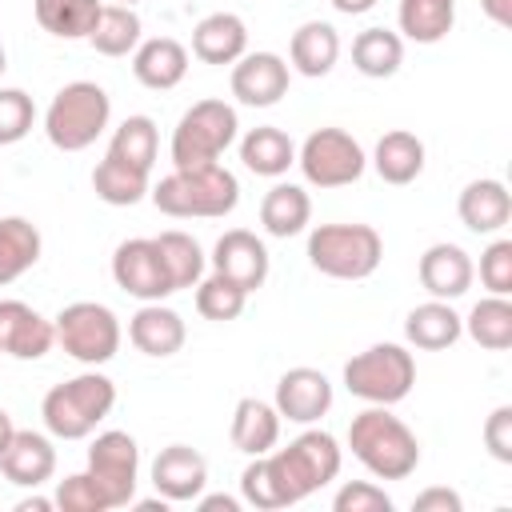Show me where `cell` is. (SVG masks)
Returning a JSON list of instances; mask_svg holds the SVG:
<instances>
[{"label": "cell", "mask_w": 512, "mask_h": 512, "mask_svg": "<svg viewBox=\"0 0 512 512\" xmlns=\"http://www.w3.org/2000/svg\"><path fill=\"white\" fill-rule=\"evenodd\" d=\"M340 460L344 456H340L336 436L308 428L288 448L252 456V464L240 472V496H244V504L260 508V512L300 504L312 492H320L328 480L340 476Z\"/></svg>", "instance_id": "1"}, {"label": "cell", "mask_w": 512, "mask_h": 512, "mask_svg": "<svg viewBox=\"0 0 512 512\" xmlns=\"http://www.w3.org/2000/svg\"><path fill=\"white\" fill-rule=\"evenodd\" d=\"M348 448L352 456L376 476V480H404L420 464V440L416 432L392 416L384 404L364 408L348 424Z\"/></svg>", "instance_id": "2"}, {"label": "cell", "mask_w": 512, "mask_h": 512, "mask_svg": "<svg viewBox=\"0 0 512 512\" xmlns=\"http://www.w3.org/2000/svg\"><path fill=\"white\" fill-rule=\"evenodd\" d=\"M152 204L164 216L176 220H216L228 216L240 204V180L224 168V164H208V168H172L156 188H148Z\"/></svg>", "instance_id": "3"}, {"label": "cell", "mask_w": 512, "mask_h": 512, "mask_svg": "<svg viewBox=\"0 0 512 512\" xmlns=\"http://www.w3.org/2000/svg\"><path fill=\"white\" fill-rule=\"evenodd\" d=\"M116 408V384L104 372H80L44 392L40 416L56 440H84Z\"/></svg>", "instance_id": "4"}, {"label": "cell", "mask_w": 512, "mask_h": 512, "mask_svg": "<svg viewBox=\"0 0 512 512\" xmlns=\"http://www.w3.org/2000/svg\"><path fill=\"white\" fill-rule=\"evenodd\" d=\"M108 120H112L108 92L92 80H72L52 96V104L44 112V136L60 152H84L96 144V136L108 128Z\"/></svg>", "instance_id": "5"}, {"label": "cell", "mask_w": 512, "mask_h": 512, "mask_svg": "<svg viewBox=\"0 0 512 512\" xmlns=\"http://www.w3.org/2000/svg\"><path fill=\"white\" fill-rule=\"evenodd\" d=\"M384 260L372 224H320L308 232V264L332 280H368Z\"/></svg>", "instance_id": "6"}, {"label": "cell", "mask_w": 512, "mask_h": 512, "mask_svg": "<svg viewBox=\"0 0 512 512\" xmlns=\"http://www.w3.org/2000/svg\"><path fill=\"white\" fill-rule=\"evenodd\" d=\"M236 108L224 100H200L192 104L176 128H172V168L188 172V168H208L220 164V156L228 152V144L236 140Z\"/></svg>", "instance_id": "7"}, {"label": "cell", "mask_w": 512, "mask_h": 512, "mask_svg": "<svg viewBox=\"0 0 512 512\" xmlns=\"http://www.w3.org/2000/svg\"><path fill=\"white\" fill-rule=\"evenodd\" d=\"M416 384V360L400 344H372L344 364V388L368 404H400Z\"/></svg>", "instance_id": "8"}, {"label": "cell", "mask_w": 512, "mask_h": 512, "mask_svg": "<svg viewBox=\"0 0 512 512\" xmlns=\"http://www.w3.org/2000/svg\"><path fill=\"white\" fill-rule=\"evenodd\" d=\"M52 328H56V344L88 368L108 364L120 352V320L108 304H96V300L64 304L56 312Z\"/></svg>", "instance_id": "9"}, {"label": "cell", "mask_w": 512, "mask_h": 512, "mask_svg": "<svg viewBox=\"0 0 512 512\" xmlns=\"http://www.w3.org/2000/svg\"><path fill=\"white\" fill-rule=\"evenodd\" d=\"M296 164H300L308 184H316V188H344V184H356L364 176L368 156H364L360 140L348 136L344 128H316L300 144Z\"/></svg>", "instance_id": "10"}, {"label": "cell", "mask_w": 512, "mask_h": 512, "mask_svg": "<svg viewBox=\"0 0 512 512\" xmlns=\"http://www.w3.org/2000/svg\"><path fill=\"white\" fill-rule=\"evenodd\" d=\"M88 476L104 492L108 508H128L136 500V480H140V448L128 432L108 428L92 440L88 448Z\"/></svg>", "instance_id": "11"}, {"label": "cell", "mask_w": 512, "mask_h": 512, "mask_svg": "<svg viewBox=\"0 0 512 512\" xmlns=\"http://www.w3.org/2000/svg\"><path fill=\"white\" fill-rule=\"evenodd\" d=\"M112 280H116V288H124L128 296H136L144 304L172 296V280L164 272V260H160L152 236H132V240L116 244V252H112Z\"/></svg>", "instance_id": "12"}, {"label": "cell", "mask_w": 512, "mask_h": 512, "mask_svg": "<svg viewBox=\"0 0 512 512\" xmlns=\"http://www.w3.org/2000/svg\"><path fill=\"white\" fill-rule=\"evenodd\" d=\"M272 408L280 412V420L292 424H316L320 416H328L332 408V380L320 368H288L276 380V400Z\"/></svg>", "instance_id": "13"}, {"label": "cell", "mask_w": 512, "mask_h": 512, "mask_svg": "<svg viewBox=\"0 0 512 512\" xmlns=\"http://www.w3.org/2000/svg\"><path fill=\"white\" fill-rule=\"evenodd\" d=\"M268 264H272V260H268L264 240H260L256 232H248V228H228V232L216 240V248H212V272L228 276V280L240 284L244 292L264 288Z\"/></svg>", "instance_id": "14"}, {"label": "cell", "mask_w": 512, "mask_h": 512, "mask_svg": "<svg viewBox=\"0 0 512 512\" xmlns=\"http://www.w3.org/2000/svg\"><path fill=\"white\" fill-rule=\"evenodd\" d=\"M56 328L48 316H40L24 300H0V356L12 360H40L52 352Z\"/></svg>", "instance_id": "15"}, {"label": "cell", "mask_w": 512, "mask_h": 512, "mask_svg": "<svg viewBox=\"0 0 512 512\" xmlns=\"http://www.w3.org/2000/svg\"><path fill=\"white\" fill-rule=\"evenodd\" d=\"M232 96L248 108H272L288 92V64L276 52H244L232 64Z\"/></svg>", "instance_id": "16"}, {"label": "cell", "mask_w": 512, "mask_h": 512, "mask_svg": "<svg viewBox=\"0 0 512 512\" xmlns=\"http://www.w3.org/2000/svg\"><path fill=\"white\" fill-rule=\"evenodd\" d=\"M204 484H208V460L188 444H168L152 460V488L172 504L196 500Z\"/></svg>", "instance_id": "17"}, {"label": "cell", "mask_w": 512, "mask_h": 512, "mask_svg": "<svg viewBox=\"0 0 512 512\" xmlns=\"http://www.w3.org/2000/svg\"><path fill=\"white\" fill-rule=\"evenodd\" d=\"M416 272H420V284L432 300H460L472 288V276H476L468 252L460 244H448V240L424 248Z\"/></svg>", "instance_id": "18"}, {"label": "cell", "mask_w": 512, "mask_h": 512, "mask_svg": "<svg viewBox=\"0 0 512 512\" xmlns=\"http://www.w3.org/2000/svg\"><path fill=\"white\" fill-rule=\"evenodd\" d=\"M0 472L16 488H40L56 472V448L44 432H12L8 448L0 452Z\"/></svg>", "instance_id": "19"}, {"label": "cell", "mask_w": 512, "mask_h": 512, "mask_svg": "<svg viewBox=\"0 0 512 512\" xmlns=\"http://www.w3.org/2000/svg\"><path fill=\"white\" fill-rule=\"evenodd\" d=\"M132 76L152 92H168L188 76V48L172 36L140 40L132 52Z\"/></svg>", "instance_id": "20"}, {"label": "cell", "mask_w": 512, "mask_h": 512, "mask_svg": "<svg viewBox=\"0 0 512 512\" xmlns=\"http://www.w3.org/2000/svg\"><path fill=\"white\" fill-rule=\"evenodd\" d=\"M456 212H460V224L476 236H492L500 232L508 220H512V196L500 180L484 176V180H472L464 184L460 200H456Z\"/></svg>", "instance_id": "21"}, {"label": "cell", "mask_w": 512, "mask_h": 512, "mask_svg": "<svg viewBox=\"0 0 512 512\" xmlns=\"http://www.w3.org/2000/svg\"><path fill=\"white\" fill-rule=\"evenodd\" d=\"M184 336H188V328H184L180 312L164 308L160 300H148V304L128 320V340L136 344V352L156 356V360L176 356V352L184 348Z\"/></svg>", "instance_id": "22"}, {"label": "cell", "mask_w": 512, "mask_h": 512, "mask_svg": "<svg viewBox=\"0 0 512 512\" xmlns=\"http://www.w3.org/2000/svg\"><path fill=\"white\" fill-rule=\"evenodd\" d=\"M248 52V28L236 12H212L192 28V56L204 64H236Z\"/></svg>", "instance_id": "23"}, {"label": "cell", "mask_w": 512, "mask_h": 512, "mask_svg": "<svg viewBox=\"0 0 512 512\" xmlns=\"http://www.w3.org/2000/svg\"><path fill=\"white\" fill-rule=\"evenodd\" d=\"M404 336L412 348L444 352L464 336V320L456 316L452 300H424L404 316Z\"/></svg>", "instance_id": "24"}, {"label": "cell", "mask_w": 512, "mask_h": 512, "mask_svg": "<svg viewBox=\"0 0 512 512\" xmlns=\"http://www.w3.org/2000/svg\"><path fill=\"white\" fill-rule=\"evenodd\" d=\"M232 448L244 452V456H264L276 448L280 440V412L268 404V400H256V396H244L236 400L232 408Z\"/></svg>", "instance_id": "25"}, {"label": "cell", "mask_w": 512, "mask_h": 512, "mask_svg": "<svg viewBox=\"0 0 512 512\" xmlns=\"http://www.w3.org/2000/svg\"><path fill=\"white\" fill-rule=\"evenodd\" d=\"M288 60L300 76L316 80V76H328L340 60V36L332 24L324 20H308L292 32V44H288Z\"/></svg>", "instance_id": "26"}, {"label": "cell", "mask_w": 512, "mask_h": 512, "mask_svg": "<svg viewBox=\"0 0 512 512\" xmlns=\"http://www.w3.org/2000/svg\"><path fill=\"white\" fill-rule=\"evenodd\" d=\"M372 168L384 184H412L424 172V140L408 128H392L376 140Z\"/></svg>", "instance_id": "27"}, {"label": "cell", "mask_w": 512, "mask_h": 512, "mask_svg": "<svg viewBox=\"0 0 512 512\" xmlns=\"http://www.w3.org/2000/svg\"><path fill=\"white\" fill-rule=\"evenodd\" d=\"M240 160H244L248 172L276 180V176H284V172L296 164V144L288 140L284 128L260 124V128H252V132L240 140Z\"/></svg>", "instance_id": "28"}, {"label": "cell", "mask_w": 512, "mask_h": 512, "mask_svg": "<svg viewBox=\"0 0 512 512\" xmlns=\"http://www.w3.org/2000/svg\"><path fill=\"white\" fill-rule=\"evenodd\" d=\"M308 220H312V200H308V192L300 184H272L264 192V200H260V224H264L268 236L288 240V236L304 232Z\"/></svg>", "instance_id": "29"}, {"label": "cell", "mask_w": 512, "mask_h": 512, "mask_svg": "<svg viewBox=\"0 0 512 512\" xmlns=\"http://www.w3.org/2000/svg\"><path fill=\"white\" fill-rule=\"evenodd\" d=\"M40 228L24 216H0V288L20 280L40 260Z\"/></svg>", "instance_id": "30"}, {"label": "cell", "mask_w": 512, "mask_h": 512, "mask_svg": "<svg viewBox=\"0 0 512 512\" xmlns=\"http://www.w3.org/2000/svg\"><path fill=\"white\" fill-rule=\"evenodd\" d=\"M100 8V0H32L36 24L56 40H88Z\"/></svg>", "instance_id": "31"}, {"label": "cell", "mask_w": 512, "mask_h": 512, "mask_svg": "<svg viewBox=\"0 0 512 512\" xmlns=\"http://www.w3.org/2000/svg\"><path fill=\"white\" fill-rule=\"evenodd\" d=\"M352 64L368 80H388L404 64V36L392 28H364L352 40Z\"/></svg>", "instance_id": "32"}, {"label": "cell", "mask_w": 512, "mask_h": 512, "mask_svg": "<svg viewBox=\"0 0 512 512\" xmlns=\"http://www.w3.org/2000/svg\"><path fill=\"white\" fill-rule=\"evenodd\" d=\"M396 24L416 44H440L456 24V0H400Z\"/></svg>", "instance_id": "33"}, {"label": "cell", "mask_w": 512, "mask_h": 512, "mask_svg": "<svg viewBox=\"0 0 512 512\" xmlns=\"http://www.w3.org/2000/svg\"><path fill=\"white\" fill-rule=\"evenodd\" d=\"M92 188L104 204L112 208H132L148 196V172L144 168H132L116 156H104L96 168H92Z\"/></svg>", "instance_id": "34"}, {"label": "cell", "mask_w": 512, "mask_h": 512, "mask_svg": "<svg viewBox=\"0 0 512 512\" xmlns=\"http://www.w3.org/2000/svg\"><path fill=\"white\" fill-rule=\"evenodd\" d=\"M140 32H144V24H140L136 8H128V4H104L100 16H96V28L88 36V44L100 56H128V52H136Z\"/></svg>", "instance_id": "35"}, {"label": "cell", "mask_w": 512, "mask_h": 512, "mask_svg": "<svg viewBox=\"0 0 512 512\" xmlns=\"http://www.w3.org/2000/svg\"><path fill=\"white\" fill-rule=\"evenodd\" d=\"M156 240V252H160V260H164V272H168V280H172V292H180V288H196L200 284V276H204V248L188 236V232H160V236H152Z\"/></svg>", "instance_id": "36"}, {"label": "cell", "mask_w": 512, "mask_h": 512, "mask_svg": "<svg viewBox=\"0 0 512 512\" xmlns=\"http://www.w3.org/2000/svg\"><path fill=\"white\" fill-rule=\"evenodd\" d=\"M464 332H468L480 348H488V352L512 348V304H508V296H484V300L468 312Z\"/></svg>", "instance_id": "37"}, {"label": "cell", "mask_w": 512, "mask_h": 512, "mask_svg": "<svg viewBox=\"0 0 512 512\" xmlns=\"http://www.w3.org/2000/svg\"><path fill=\"white\" fill-rule=\"evenodd\" d=\"M156 148H160L156 120H152V116H128V120L112 132L108 156H116V160H124V164H132V168L152 172V164H156Z\"/></svg>", "instance_id": "38"}, {"label": "cell", "mask_w": 512, "mask_h": 512, "mask_svg": "<svg viewBox=\"0 0 512 512\" xmlns=\"http://www.w3.org/2000/svg\"><path fill=\"white\" fill-rule=\"evenodd\" d=\"M244 304H248V292L240 284H232L228 276H220V272H212L208 280L200 276V284H196V312L204 320H220V324L236 320L244 312Z\"/></svg>", "instance_id": "39"}, {"label": "cell", "mask_w": 512, "mask_h": 512, "mask_svg": "<svg viewBox=\"0 0 512 512\" xmlns=\"http://www.w3.org/2000/svg\"><path fill=\"white\" fill-rule=\"evenodd\" d=\"M36 104L24 88H0V144H16L32 132Z\"/></svg>", "instance_id": "40"}, {"label": "cell", "mask_w": 512, "mask_h": 512, "mask_svg": "<svg viewBox=\"0 0 512 512\" xmlns=\"http://www.w3.org/2000/svg\"><path fill=\"white\" fill-rule=\"evenodd\" d=\"M56 508H64V512H108V500H104V492L96 488V480L88 476V472H76V476H64L60 484H56Z\"/></svg>", "instance_id": "41"}, {"label": "cell", "mask_w": 512, "mask_h": 512, "mask_svg": "<svg viewBox=\"0 0 512 512\" xmlns=\"http://www.w3.org/2000/svg\"><path fill=\"white\" fill-rule=\"evenodd\" d=\"M480 280L492 296H508L512 292V240H492L480 252Z\"/></svg>", "instance_id": "42"}, {"label": "cell", "mask_w": 512, "mask_h": 512, "mask_svg": "<svg viewBox=\"0 0 512 512\" xmlns=\"http://www.w3.org/2000/svg\"><path fill=\"white\" fill-rule=\"evenodd\" d=\"M336 512H392V496L368 480H348L336 500H332Z\"/></svg>", "instance_id": "43"}, {"label": "cell", "mask_w": 512, "mask_h": 512, "mask_svg": "<svg viewBox=\"0 0 512 512\" xmlns=\"http://www.w3.org/2000/svg\"><path fill=\"white\" fill-rule=\"evenodd\" d=\"M484 448L492 452V460L512 464V404L492 408V416L484 420Z\"/></svg>", "instance_id": "44"}, {"label": "cell", "mask_w": 512, "mask_h": 512, "mask_svg": "<svg viewBox=\"0 0 512 512\" xmlns=\"http://www.w3.org/2000/svg\"><path fill=\"white\" fill-rule=\"evenodd\" d=\"M460 508H464V500L452 488H424L412 500V512H460Z\"/></svg>", "instance_id": "45"}, {"label": "cell", "mask_w": 512, "mask_h": 512, "mask_svg": "<svg viewBox=\"0 0 512 512\" xmlns=\"http://www.w3.org/2000/svg\"><path fill=\"white\" fill-rule=\"evenodd\" d=\"M480 8H484V16H488L492 24L512 28V0H480Z\"/></svg>", "instance_id": "46"}, {"label": "cell", "mask_w": 512, "mask_h": 512, "mask_svg": "<svg viewBox=\"0 0 512 512\" xmlns=\"http://www.w3.org/2000/svg\"><path fill=\"white\" fill-rule=\"evenodd\" d=\"M196 504H200L204 512H220V508H224V512H240V500H236V496H204V492H200Z\"/></svg>", "instance_id": "47"}, {"label": "cell", "mask_w": 512, "mask_h": 512, "mask_svg": "<svg viewBox=\"0 0 512 512\" xmlns=\"http://www.w3.org/2000/svg\"><path fill=\"white\" fill-rule=\"evenodd\" d=\"M332 8L344 16H364L368 8H376V0H332Z\"/></svg>", "instance_id": "48"}, {"label": "cell", "mask_w": 512, "mask_h": 512, "mask_svg": "<svg viewBox=\"0 0 512 512\" xmlns=\"http://www.w3.org/2000/svg\"><path fill=\"white\" fill-rule=\"evenodd\" d=\"M52 508H56V500H48V496H24L16 504V512H52Z\"/></svg>", "instance_id": "49"}, {"label": "cell", "mask_w": 512, "mask_h": 512, "mask_svg": "<svg viewBox=\"0 0 512 512\" xmlns=\"http://www.w3.org/2000/svg\"><path fill=\"white\" fill-rule=\"evenodd\" d=\"M12 432H16V424H12V416L0 408V452L8 448V440H12Z\"/></svg>", "instance_id": "50"}, {"label": "cell", "mask_w": 512, "mask_h": 512, "mask_svg": "<svg viewBox=\"0 0 512 512\" xmlns=\"http://www.w3.org/2000/svg\"><path fill=\"white\" fill-rule=\"evenodd\" d=\"M4 68H8V52H4V44H0V76H4Z\"/></svg>", "instance_id": "51"}, {"label": "cell", "mask_w": 512, "mask_h": 512, "mask_svg": "<svg viewBox=\"0 0 512 512\" xmlns=\"http://www.w3.org/2000/svg\"><path fill=\"white\" fill-rule=\"evenodd\" d=\"M116 4H128V8H132V4H140V0H116Z\"/></svg>", "instance_id": "52"}]
</instances>
